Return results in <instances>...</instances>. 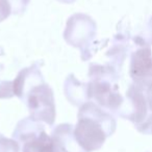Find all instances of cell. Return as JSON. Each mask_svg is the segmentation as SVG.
I'll list each match as a JSON object with an SVG mask.
<instances>
[{
  "label": "cell",
  "mask_w": 152,
  "mask_h": 152,
  "mask_svg": "<svg viewBox=\"0 0 152 152\" xmlns=\"http://www.w3.org/2000/svg\"><path fill=\"white\" fill-rule=\"evenodd\" d=\"M116 128L114 115L95 102H87L79 107L73 134L79 146L85 151L92 152L99 150L106 139L115 134Z\"/></svg>",
  "instance_id": "cell-2"
},
{
  "label": "cell",
  "mask_w": 152,
  "mask_h": 152,
  "mask_svg": "<svg viewBox=\"0 0 152 152\" xmlns=\"http://www.w3.org/2000/svg\"><path fill=\"white\" fill-rule=\"evenodd\" d=\"M117 116L132 122L136 129L144 134H151V87L131 84L123 98Z\"/></svg>",
  "instance_id": "cell-3"
},
{
  "label": "cell",
  "mask_w": 152,
  "mask_h": 152,
  "mask_svg": "<svg viewBox=\"0 0 152 152\" xmlns=\"http://www.w3.org/2000/svg\"><path fill=\"white\" fill-rule=\"evenodd\" d=\"M13 14H20L25 10L29 0H8Z\"/></svg>",
  "instance_id": "cell-11"
},
{
  "label": "cell",
  "mask_w": 152,
  "mask_h": 152,
  "mask_svg": "<svg viewBox=\"0 0 152 152\" xmlns=\"http://www.w3.org/2000/svg\"><path fill=\"white\" fill-rule=\"evenodd\" d=\"M130 77L133 84L151 87V57L150 50H140L132 56Z\"/></svg>",
  "instance_id": "cell-6"
},
{
  "label": "cell",
  "mask_w": 152,
  "mask_h": 152,
  "mask_svg": "<svg viewBox=\"0 0 152 152\" xmlns=\"http://www.w3.org/2000/svg\"><path fill=\"white\" fill-rule=\"evenodd\" d=\"M2 66L0 65V69ZM14 96L12 81L0 80V98H10Z\"/></svg>",
  "instance_id": "cell-10"
},
{
  "label": "cell",
  "mask_w": 152,
  "mask_h": 152,
  "mask_svg": "<svg viewBox=\"0 0 152 152\" xmlns=\"http://www.w3.org/2000/svg\"><path fill=\"white\" fill-rule=\"evenodd\" d=\"M65 95L67 99L75 107H81L83 104L90 102L89 87L77 81L73 75L69 76L65 82Z\"/></svg>",
  "instance_id": "cell-8"
},
{
  "label": "cell",
  "mask_w": 152,
  "mask_h": 152,
  "mask_svg": "<svg viewBox=\"0 0 152 152\" xmlns=\"http://www.w3.org/2000/svg\"><path fill=\"white\" fill-rule=\"evenodd\" d=\"M91 82L89 87L91 99L97 106L117 116V113L123 102V96L120 94L115 77L110 72L100 69H91Z\"/></svg>",
  "instance_id": "cell-4"
},
{
  "label": "cell",
  "mask_w": 152,
  "mask_h": 152,
  "mask_svg": "<svg viewBox=\"0 0 152 152\" xmlns=\"http://www.w3.org/2000/svg\"><path fill=\"white\" fill-rule=\"evenodd\" d=\"M13 138L19 144L22 152H54L52 140L46 132L44 125L29 117L17 123Z\"/></svg>",
  "instance_id": "cell-5"
},
{
  "label": "cell",
  "mask_w": 152,
  "mask_h": 152,
  "mask_svg": "<svg viewBox=\"0 0 152 152\" xmlns=\"http://www.w3.org/2000/svg\"><path fill=\"white\" fill-rule=\"evenodd\" d=\"M73 125L62 123L56 125L51 132L54 152H87L76 142L73 134Z\"/></svg>",
  "instance_id": "cell-7"
},
{
  "label": "cell",
  "mask_w": 152,
  "mask_h": 152,
  "mask_svg": "<svg viewBox=\"0 0 152 152\" xmlns=\"http://www.w3.org/2000/svg\"><path fill=\"white\" fill-rule=\"evenodd\" d=\"M14 95L19 97L29 111V118L52 126L55 121V102L53 90L45 83L36 64L22 69L13 81Z\"/></svg>",
  "instance_id": "cell-1"
},
{
  "label": "cell",
  "mask_w": 152,
  "mask_h": 152,
  "mask_svg": "<svg viewBox=\"0 0 152 152\" xmlns=\"http://www.w3.org/2000/svg\"><path fill=\"white\" fill-rule=\"evenodd\" d=\"M0 152H20V146L15 140L0 134Z\"/></svg>",
  "instance_id": "cell-9"
},
{
  "label": "cell",
  "mask_w": 152,
  "mask_h": 152,
  "mask_svg": "<svg viewBox=\"0 0 152 152\" xmlns=\"http://www.w3.org/2000/svg\"><path fill=\"white\" fill-rule=\"evenodd\" d=\"M12 12L8 0H0V22L6 19Z\"/></svg>",
  "instance_id": "cell-12"
}]
</instances>
